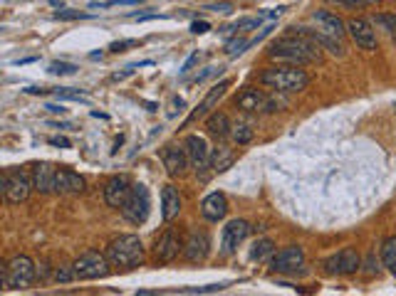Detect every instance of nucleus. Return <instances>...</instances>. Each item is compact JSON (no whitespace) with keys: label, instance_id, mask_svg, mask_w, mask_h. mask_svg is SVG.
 I'll return each instance as SVG.
<instances>
[{"label":"nucleus","instance_id":"nucleus-4","mask_svg":"<svg viewBox=\"0 0 396 296\" xmlns=\"http://www.w3.org/2000/svg\"><path fill=\"white\" fill-rule=\"evenodd\" d=\"M35 262L25 254H17V257L8 259L3 264V272H0V284L3 289H28L35 281Z\"/></svg>","mask_w":396,"mask_h":296},{"label":"nucleus","instance_id":"nucleus-16","mask_svg":"<svg viewBox=\"0 0 396 296\" xmlns=\"http://www.w3.org/2000/svg\"><path fill=\"white\" fill-rule=\"evenodd\" d=\"M179 252H184V242H181V237L168 227V230H164V235L157 240V245H154V257H157V262L168 264L179 257Z\"/></svg>","mask_w":396,"mask_h":296},{"label":"nucleus","instance_id":"nucleus-42","mask_svg":"<svg viewBox=\"0 0 396 296\" xmlns=\"http://www.w3.org/2000/svg\"><path fill=\"white\" fill-rule=\"evenodd\" d=\"M45 109L52 111V114H60V116H62V114H68V109H65V106H57V104H47Z\"/></svg>","mask_w":396,"mask_h":296},{"label":"nucleus","instance_id":"nucleus-24","mask_svg":"<svg viewBox=\"0 0 396 296\" xmlns=\"http://www.w3.org/2000/svg\"><path fill=\"white\" fill-rule=\"evenodd\" d=\"M233 163H235L233 148H228L225 143H221V146H216V148L211 151V165H213V170H218V173L228 170Z\"/></svg>","mask_w":396,"mask_h":296},{"label":"nucleus","instance_id":"nucleus-40","mask_svg":"<svg viewBox=\"0 0 396 296\" xmlns=\"http://www.w3.org/2000/svg\"><path fill=\"white\" fill-rule=\"evenodd\" d=\"M47 143H50V146H60V148L72 146V143H70V138H65V136H52V138H47Z\"/></svg>","mask_w":396,"mask_h":296},{"label":"nucleus","instance_id":"nucleus-32","mask_svg":"<svg viewBox=\"0 0 396 296\" xmlns=\"http://www.w3.org/2000/svg\"><path fill=\"white\" fill-rule=\"evenodd\" d=\"M228 284H208V286H193V289H179V294H211V291H221Z\"/></svg>","mask_w":396,"mask_h":296},{"label":"nucleus","instance_id":"nucleus-37","mask_svg":"<svg viewBox=\"0 0 396 296\" xmlns=\"http://www.w3.org/2000/svg\"><path fill=\"white\" fill-rule=\"evenodd\" d=\"M82 17H87V15L79 10H57L55 13V20H82Z\"/></svg>","mask_w":396,"mask_h":296},{"label":"nucleus","instance_id":"nucleus-26","mask_svg":"<svg viewBox=\"0 0 396 296\" xmlns=\"http://www.w3.org/2000/svg\"><path fill=\"white\" fill-rule=\"evenodd\" d=\"M273 254H275V242L268 240V237H265V240H258L251 249L253 262H268V259H273Z\"/></svg>","mask_w":396,"mask_h":296},{"label":"nucleus","instance_id":"nucleus-31","mask_svg":"<svg viewBox=\"0 0 396 296\" xmlns=\"http://www.w3.org/2000/svg\"><path fill=\"white\" fill-rule=\"evenodd\" d=\"M72 279H77L74 277V267L72 264H60V267L55 269V281H60V284H68V281H72Z\"/></svg>","mask_w":396,"mask_h":296},{"label":"nucleus","instance_id":"nucleus-2","mask_svg":"<svg viewBox=\"0 0 396 296\" xmlns=\"http://www.w3.org/2000/svg\"><path fill=\"white\" fill-rule=\"evenodd\" d=\"M258 82L262 87H270L275 92H302L310 84V74L305 69H300L297 65H278V67H268V69L260 72Z\"/></svg>","mask_w":396,"mask_h":296},{"label":"nucleus","instance_id":"nucleus-5","mask_svg":"<svg viewBox=\"0 0 396 296\" xmlns=\"http://www.w3.org/2000/svg\"><path fill=\"white\" fill-rule=\"evenodd\" d=\"M122 217L127 220L129 225H144L146 220H149L151 213V195H149V188L144 183H134L132 186V192H129L127 203L122 205Z\"/></svg>","mask_w":396,"mask_h":296},{"label":"nucleus","instance_id":"nucleus-20","mask_svg":"<svg viewBox=\"0 0 396 296\" xmlns=\"http://www.w3.org/2000/svg\"><path fill=\"white\" fill-rule=\"evenodd\" d=\"M312 22L317 25V30L327 38H335V40H342L347 33V22H342V17H337L335 13L329 10H315L312 15Z\"/></svg>","mask_w":396,"mask_h":296},{"label":"nucleus","instance_id":"nucleus-11","mask_svg":"<svg viewBox=\"0 0 396 296\" xmlns=\"http://www.w3.org/2000/svg\"><path fill=\"white\" fill-rule=\"evenodd\" d=\"M186 156H189V163L196 173H203L206 168H211V148H208L206 138L198 136V133H191L184 141Z\"/></svg>","mask_w":396,"mask_h":296},{"label":"nucleus","instance_id":"nucleus-17","mask_svg":"<svg viewBox=\"0 0 396 296\" xmlns=\"http://www.w3.org/2000/svg\"><path fill=\"white\" fill-rule=\"evenodd\" d=\"M161 161H164V168H166V173L171 178H179L186 173V168H189V156H186V148L184 146H173V143H168V146L161 148Z\"/></svg>","mask_w":396,"mask_h":296},{"label":"nucleus","instance_id":"nucleus-34","mask_svg":"<svg viewBox=\"0 0 396 296\" xmlns=\"http://www.w3.org/2000/svg\"><path fill=\"white\" fill-rule=\"evenodd\" d=\"M47 72H50V74H74V72H77V67L68 65V62H52Z\"/></svg>","mask_w":396,"mask_h":296},{"label":"nucleus","instance_id":"nucleus-14","mask_svg":"<svg viewBox=\"0 0 396 296\" xmlns=\"http://www.w3.org/2000/svg\"><path fill=\"white\" fill-rule=\"evenodd\" d=\"M208 252H211V237L203 230H193L189 235V240L184 242V257L191 264H201L206 262Z\"/></svg>","mask_w":396,"mask_h":296},{"label":"nucleus","instance_id":"nucleus-21","mask_svg":"<svg viewBox=\"0 0 396 296\" xmlns=\"http://www.w3.org/2000/svg\"><path fill=\"white\" fill-rule=\"evenodd\" d=\"M201 215L208 222H221L228 215V197L223 192H208L201 200Z\"/></svg>","mask_w":396,"mask_h":296},{"label":"nucleus","instance_id":"nucleus-30","mask_svg":"<svg viewBox=\"0 0 396 296\" xmlns=\"http://www.w3.org/2000/svg\"><path fill=\"white\" fill-rule=\"evenodd\" d=\"M248 47H251V40L235 38V40H230V42L225 44V52H228V57H238V55H243Z\"/></svg>","mask_w":396,"mask_h":296},{"label":"nucleus","instance_id":"nucleus-28","mask_svg":"<svg viewBox=\"0 0 396 296\" xmlns=\"http://www.w3.org/2000/svg\"><path fill=\"white\" fill-rule=\"evenodd\" d=\"M230 136H233V141L238 143V146H246V143L253 141V129L246 126V124H235V126L230 129Z\"/></svg>","mask_w":396,"mask_h":296},{"label":"nucleus","instance_id":"nucleus-29","mask_svg":"<svg viewBox=\"0 0 396 296\" xmlns=\"http://www.w3.org/2000/svg\"><path fill=\"white\" fill-rule=\"evenodd\" d=\"M258 25H260V17H240V20H235L233 25H228V28H225V33L238 35V33H243L246 28H258Z\"/></svg>","mask_w":396,"mask_h":296},{"label":"nucleus","instance_id":"nucleus-23","mask_svg":"<svg viewBox=\"0 0 396 296\" xmlns=\"http://www.w3.org/2000/svg\"><path fill=\"white\" fill-rule=\"evenodd\" d=\"M181 213V195L173 186L161 188V217L171 222L173 217H179Z\"/></svg>","mask_w":396,"mask_h":296},{"label":"nucleus","instance_id":"nucleus-38","mask_svg":"<svg viewBox=\"0 0 396 296\" xmlns=\"http://www.w3.org/2000/svg\"><path fill=\"white\" fill-rule=\"evenodd\" d=\"M206 10L223 13V15H228V13H233V3H216V6H206Z\"/></svg>","mask_w":396,"mask_h":296},{"label":"nucleus","instance_id":"nucleus-27","mask_svg":"<svg viewBox=\"0 0 396 296\" xmlns=\"http://www.w3.org/2000/svg\"><path fill=\"white\" fill-rule=\"evenodd\" d=\"M381 262L396 277V235L386 237L384 245H381Z\"/></svg>","mask_w":396,"mask_h":296},{"label":"nucleus","instance_id":"nucleus-8","mask_svg":"<svg viewBox=\"0 0 396 296\" xmlns=\"http://www.w3.org/2000/svg\"><path fill=\"white\" fill-rule=\"evenodd\" d=\"M359 267H362V257L354 247H344L337 254L324 259V272L332 277H349L359 272Z\"/></svg>","mask_w":396,"mask_h":296},{"label":"nucleus","instance_id":"nucleus-22","mask_svg":"<svg viewBox=\"0 0 396 296\" xmlns=\"http://www.w3.org/2000/svg\"><path fill=\"white\" fill-rule=\"evenodd\" d=\"M228 87H230V79H223L221 84H216V87H213L211 92L203 97V101L198 104V109L189 116V121H186V124H191V121H198V119H203V116L211 114V109L218 104V101H221V99H223V94H225V89H228Z\"/></svg>","mask_w":396,"mask_h":296},{"label":"nucleus","instance_id":"nucleus-36","mask_svg":"<svg viewBox=\"0 0 396 296\" xmlns=\"http://www.w3.org/2000/svg\"><path fill=\"white\" fill-rule=\"evenodd\" d=\"M127 47H139V40H119L109 44V52H124Z\"/></svg>","mask_w":396,"mask_h":296},{"label":"nucleus","instance_id":"nucleus-19","mask_svg":"<svg viewBox=\"0 0 396 296\" xmlns=\"http://www.w3.org/2000/svg\"><path fill=\"white\" fill-rule=\"evenodd\" d=\"M84 190H87V181L79 173H74L72 168H65V165L57 168L55 192H60V195H79Z\"/></svg>","mask_w":396,"mask_h":296},{"label":"nucleus","instance_id":"nucleus-43","mask_svg":"<svg viewBox=\"0 0 396 296\" xmlns=\"http://www.w3.org/2000/svg\"><path fill=\"white\" fill-rule=\"evenodd\" d=\"M173 106H184V99H173ZM176 114V109H171V116Z\"/></svg>","mask_w":396,"mask_h":296},{"label":"nucleus","instance_id":"nucleus-18","mask_svg":"<svg viewBox=\"0 0 396 296\" xmlns=\"http://www.w3.org/2000/svg\"><path fill=\"white\" fill-rule=\"evenodd\" d=\"M30 176H33V188L38 192H55V178H57V165L40 161V163L30 165Z\"/></svg>","mask_w":396,"mask_h":296},{"label":"nucleus","instance_id":"nucleus-3","mask_svg":"<svg viewBox=\"0 0 396 296\" xmlns=\"http://www.w3.org/2000/svg\"><path fill=\"white\" fill-rule=\"evenodd\" d=\"M106 259L112 267L136 269L144 264V245L136 235H119L106 245Z\"/></svg>","mask_w":396,"mask_h":296},{"label":"nucleus","instance_id":"nucleus-13","mask_svg":"<svg viewBox=\"0 0 396 296\" xmlns=\"http://www.w3.org/2000/svg\"><path fill=\"white\" fill-rule=\"evenodd\" d=\"M132 186H134L132 178L124 176V173L112 176L104 183V203L109 205V208H122V205L127 203L129 192H132Z\"/></svg>","mask_w":396,"mask_h":296},{"label":"nucleus","instance_id":"nucleus-7","mask_svg":"<svg viewBox=\"0 0 396 296\" xmlns=\"http://www.w3.org/2000/svg\"><path fill=\"white\" fill-rule=\"evenodd\" d=\"M72 267H74V277H77V279H84V281L104 279V277L112 272V262L106 259V254L95 252V249L79 254V257L72 262Z\"/></svg>","mask_w":396,"mask_h":296},{"label":"nucleus","instance_id":"nucleus-35","mask_svg":"<svg viewBox=\"0 0 396 296\" xmlns=\"http://www.w3.org/2000/svg\"><path fill=\"white\" fill-rule=\"evenodd\" d=\"M332 6H344V8H364V6H372L377 0H327Z\"/></svg>","mask_w":396,"mask_h":296},{"label":"nucleus","instance_id":"nucleus-41","mask_svg":"<svg viewBox=\"0 0 396 296\" xmlns=\"http://www.w3.org/2000/svg\"><path fill=\"white\" fill-rule=\"evenodd\" d=\"M196 62H198V52H193V55H191L189 60L184 62V67H181V72H184V74H186V72H191V67H193Z\"/></svg>","mask_w":396,"mask_h":296},{"label":"nucleus","instance_id":"nucleus-6","mask_svg":"<svg viewBox=\"0 0 396 296\" xmlns=\"http://www.w3.org/2000/svg\"><path fill=\"white\" fill-rule=\"evenodd\" d=\"M33 188V176H28L23 168H6L3 173V195L10 205H20L30 197Z\"/></svg>","mask_w":396,"mask_h":296},{"label":"nucleus","instance_id":"nucleus-44","mask_svg":"<svg viewBox=\"0 0 396 296\" xmlns=\"http://www.w3.org/2000/svg\"><path fill=\"white\" fill-rule=\"evenodd\" d=\"M30 62H35V57H25V60L15 62V65H30Z\"/></svg>","mask_w":396,"mask_h":296},{"label":"nucleus","instance_id":"nucleus-33","mask_svg":"<svg viewBox=\"0 0 396 296\" xmlns=\"http://www.w3.org/2000/svg\"><path fill=\"white\" fill-rule=\"evenodd\" d=\"M374 25H381L391 35H396V15H377L374 17Z\"/></svg>","mask_w":396,"mask_h":296},{"label":"nucleus","instance_id":"nucleus-12","mask_svg":"<svg viewBox=\"0 0 396 296\" xmlns=\"http://www.w3.org/2000/svg\"><path fill=\"white\" fill-rule=\"evenodd\" d=\"M248 235H251V225L246 220H230L223 227V237H221V254H225V257L235 254V249L246 242Z\"/></svg>","mask_w":396,"mask_h":296},{"label":"nucleus","instance_id":"nucleus-39","mask_svg":"<svg viewBox=\"0 0 396 296\" xmlns=\"http://www.w3.org/2000/svg\"><path fill=\"white\" fill-rule=\"evenodd\" d=\"M208 30H211V25L203 22V20H196L193 25H191V33L193 35H203V33H208Z\"/></svg>","mask_w":396,"mask_h":296},{"label":"nucleus","instance_id":"nucleus-9","mask_svg":"<svg viewBox=\"0 0 396 296\" xmlns=\"http://www.w3.org/2000/svg\"><path fill=\"white\" fill-rule=\"evenodd\" d=\"M270 269L278 272V274L290 277H295L297 272H305V252H302V247L290 245L280 249V252H275L273 259H270Z\"/></svg>","mask_w":396,"mask_h":296},{"label":"nucleus","instance_id":"nucleus-10","mask_svg":"<svg viewBox=\"0 0 396 296\" xmlns=\"http://www.w3.org/2000/svg\"><path fill=\"white\" fill-rule=\"evenodd\" d=\"M235 106L240 111H278L280 109V101L270 99L265 92L255 87H248L235 97Z\"/></svg>","mask_w":396,"mask_h":296},{"label":"nucleus","instance_id":"nucleus-1","mask_svg":"<svg viewBox=\"0 0 396 296\" xmlns=\"http://www.w3.org/2000/svg\"><path fill=\"white\" fill-rule=\"evenodd\" d=\"M268 57L270 60L285 62V65H315V62H322V52H319V44L312 38L297 33L295 28H290V33L285 38H278L273 44L268 47Z\"/></svg>","mask_w":396,"mask_h":296},{"label":"nucleus","instance_id":"nucleus-25","mask_svg":"<svg viewBox=\"0 0 396 296\" xmlns=\"http://www.w3.org/2000/svg\"><path fill=\"white\" fill-rule=\"evenodd\" d=\"M206 129H208V133H213V136L225 138L233 126H230L228 116H225L223 111H216V114H211V116L206 119Z\"/></svg>","mask_w":396,"mask_h":296},{"label":"nucleus","instance_id":"nucleus-15","mask_svg":"<svg viewBox=\"0 0 396 296\" xmlns=\"http://www.w3.org/2000/svg\"><path fill=\"white\" fill-rule=\"evenodd\" d=\"M347 33L351 35L357 47L377 49V33H374L372 20H367V17H351V20H347Z\"/></svg>","mask_w":396,"mask_h":296}]
</instances>
